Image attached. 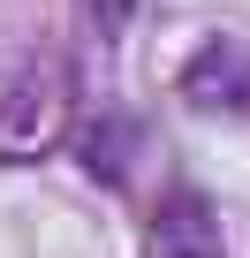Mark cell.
I'll list each match as a JSON object with an SVG mask.
<instances>
[{"mask_svg":"<svg viewBox=\"0 0 250 258\" xmlns=\"http://www.w3.org/2000/svg\"><path fill=\"white\" fill-rule=\"evenodd\" d=\"M76 16H84L99 38H121V31H129V16H137V0H76Z\"/></svg>","mask_w":250,"mask_h":258,"instance_id":"cell-3","label":"cell"},{"mask_svg":"<svg viewBox=\"0 0 250 258\" xmlns=\"http://www.w3.org/2000/svg\"><path fill=\"white\" fill-rule=\"evenodd\" d=\"M76 121V69L68 61H31L8 91H0V167H38L68 145Z\"/></svg>","mask_w":250,"mask_h":258,"instance_id":"cell-1","label":"cell"},{"mask_svg":"<svg viewBox=\"0 0 250 258\" xmlns=\"http://www.w3.org/2000/svg\"><path fill=\"white\" fill-rule=\"evenodd\" d=\"M152 258H227V228H220L205 190L175 182L152 205Z\"/></svg>","mask_w":250,"mask_h":258,"instance_id":"cell-2","label":"cell"}]
</instances>
